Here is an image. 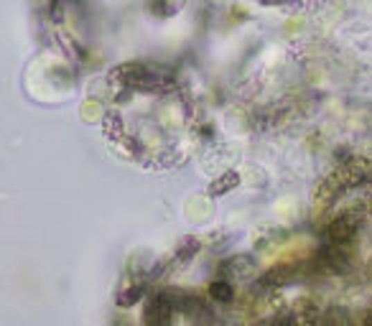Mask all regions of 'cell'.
Instances as JSON below:
<instances>
[{
  "label": "cell",
  "instance_id": "7",
  "mask_svg": "<svg viewBox=\"0 0 372 326\" xmlns=\"http://www.w3.org/2000/svg\"><path fill=\"white\" fill-rule=\"evenodd\" d=\"M143 291H145L143 286L127 288V291H123V293H120L118 303H120V306H133V303H138L143 298Z\"/></svg>",
  "mask_w": 372,
  "mask_h": 326
},
{
  "label": "cell",
  "instance_id": "8",
  "mask_svg": "<svg viewBox=\"0 0 372 326\" xmlns=\"http://www.w3.org/2000/svg\"><path fill=\"white\" fill-rule=\"evenodd\" d=\"M197 250H199V239L191 237V239H186V245L179 247V257H181V260H189V257L197 253Z\"/></svg>",
  "mask_w": 372,
  "mask_h": 326
},
{
  "label": "cell",
  "instance_id": "5",
  "mask_svg": "<svg viewBox=\"0 0 372 326\" xmlns=\"http://www.w3.org/2000/svg\"><path fill=\"white\" fill-rule=\"evenodd\" d=\"M288 275H291V271L285 268V265H281V268H273V271H268L265 275L260 278V286L265 288H278V286H285V280H288Z\"/></svg>",
  "mask_w": 372,
  "mask_h": 326
},
{
  "label": "cell",
  "instance_id": "4",
  "mask_svg": "<svg viewBox=\"0 0 372 326\" xmlns=\"http://www.w3.org/2000/svg\"><path fill=\"white\" fill-rule=\"evenodd\" d=\"M238 183H240V176L235 174V171H227V174H222L220 179H214L212 186H209V194H212V197H222V194H227V191L235 189Z\"/></svg>",
  "mask_w": 372,
  "mask_h": 326
},
{
  "label": "cell",
  "instance_id": "9",
  "mask_svg": "<svg viewBox=\"0 0 372 326\" xmlns=\"http://www.w3.org/2000/svg\"><path fill=\"white\" fill-rule=\"evenodd\" d=\"M364 326H372V311H370V316L364 318Z\"/></svg>",
  "mask_w": 372,
  "mask_h": 326
},
{
  "label": "cell",
  "instance_id": "2",
  "mask_svg": "<svg viewBox=\"0 0 372 326\" xmlns=\"http://www.w3.org/2000/svg\"><path fill=\"white\" fill-rule=\"evenodd\" d=\"M357 230H360V219L352 212L349 215H339L329 224V242H334V245H352Z\"/></svg>",
  "mask_w": 372,
  "mask_h": 326
},
{
  "label": "cell",
  "instance_id": "6",
  "mask_svg": "<svg viewBox=\"0 0 372 326\" xmlns=\"http://www.w3.org/2000/svg\"><path fill=\"white\" fill-rule=\"evenodd\" d=\"M209 296H212L217 303H227V301H232V286L227 280H214L212 286H209Z\"/></svg>",
  "mask_w": 372,
  "mask_h": 326
},
{
  "label": "cell",
  "instance_id": "1",
  "mask_svg": "<svg viewBox=\"0 0 372 326\" xmlns=\"http://www.w3.org/2000/svg\"><path fill=\"white\" fill-rule=\"evenodd\" d=\"M112 77H120L123 87L145 89V92H163V89L174 87L171 72L163 69V66H156V64H143V62L125 64V66H118Z\"/></svg>",
  "mask_w": 372,
  "mask_h": 326
},
{
  "label": "cell",
  "instance_id": "3",
  "mask_svg": "<svg viewBox=\"0 0 372 326\" xmlns=\"http://www.w3.org/2000/svg\"><path fill=\"white\" fill-rule=\"evenodd\" d=\"M171 309H174V303H171L168 296H156V298H151V303L145 306L143 324L145 326H171Z\"/></svg>",
  "mask_w": 372,
  "mask_h": 326
},
{
  "label": "cell",
  "instance_id": "10",
  "mask_svg": "<svg viewBox=\"0 0 372 326\" xmlns=\"http://www.w3.org/2000/svg\"><path fill=\"white\" fill-rule=\"evenodd\" d=\"M263 3H281V0H263Z\"/></svg>",
  "mask_w": 372,
  "mask_h": 326
}]
</instances>
